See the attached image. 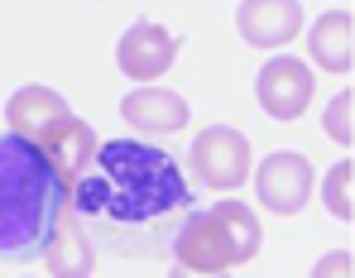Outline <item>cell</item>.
Wrapping results in <instances>:
<instances>
[{"mask_svg":"<svg viewBox=\"0 0 355 278\" xmlns=\"http://www.w3.org/2000/svg\"><path fill=\"white\" fill-rule=\"evenodd\" d=\"M67 202L92 250L149 259L173 245L182 216L192 211V187L164 149L144 139H106L72 182Z\"/></svg>","mask_w":355,"mask_h":278,"instance_id":"obj_1","label":"cell"},{"mask_svg":"<svg viewBox=\"0 0 355 278\" xmlns=\"http://www.w3.org/2000/svg\"><path fill=\"white\" fill-rule=\"evenodd\" d=\"M62 216H67V182L29 139L0 134V259L5 264L39 259Z\"/></svg>","mask_w":355,"mask_h":278,"instance_id":"obj_2","label":"cell"},{"mask_svg":"<svg viewBox=\"0 0 355 278\" xmlns=\"http://www.w3.org/2000/svg\"><path fill=\"white\" fill-rule=\"evenodd\" d=\"M187 168L202 187H216V192H231L240 182H250L254 159H250V139L240 134L236 125H207L197 139H192V154Z\"/></svg>","mask_w":355,"mask_h":278,"instance_id":"obj_3","label":"cell"},{"mask_svg":"<svg viewBox=\"0 0 355 278\" xmlns=\"http://www.w3.org/2000/svg\"><path fill=\"white\" fill-rule=\"evenodd\" d=\"M250 182L259 192V207H269L274 216H297L312 197V164L293 149H279L259 159V173H250Z\"/></svg>","mask_w":355,"mask_h":278,"instance_id":"obj_4","label":"cell"},{"mask_svg":"<svg viewBox=\"0 0 355 278\" xmlns=\"http://www.w3.org/2000/svg\"><path fill=\"white\" fill-rule=\"evenodd\" d=\"M173 58H178V39L164 24H154V19H135L116 44L120 72H125L130 82H139V87H154V82L173 67Z\"/></svg>","mask_w":355,"mask_h":278,"instance_id":"obj_5","label":"cell"},{"mask_svg":"<svg viewBox=\"0 0 355 278\" xmlns=\"http://www.w3.org/2000/svg\"><path fill=\"white\" fill-rule=\"evenodd\" d=\"M254 96H259L264 115L297 120V115L307 111V101H312V67L297 62V58H284V53L269 58L259 67V77H254Z\"/></svg>","mask_w":355,"mask_h":278,"instance_id":"obj_6","label":"cell"},{"mask_svg":"<svg viewBox=\"0 0 355 278\" xmlns=\"http://www.w3.org/2000/svg\"><path fill=\"white\" fill-rule=\"evenodd\" d=\"M173 250L182 269H202V274L236 269V245H231V235L221 230V221L211 211H187L173 235Z\"/></svg>","mask_w":355,"mask_h":278,"instance_id":"obj_7","label":"cell"},{"mask_svg":"<svg viewBox=\"0 0 355 278\" xmlns=\"http://www.w3.org/2000/svg\"><path fill=\"white\" fill-rule=\"evenodd\" d=\"M96 130L87 125V120H77V115H62V120H53L39 139H34V149L49 159V168L58 173L62 182H67V192H72V182L82 177V168L92 164V154H96Z\"/></svg>","mask_w":355,"mask_h":278,"instance_id":"obj_8","label":"cell"},{"mask_svg":"<svg viewBox=\"0 0 355 278\" xmlns=\"http://www.w3.org/2000/svg\"><path fill=\"white\" fill-rule=\"evenodd\" d=\"M240 39L254 49H284L302 29V5L297 0H240L236 10Z\"/></svg>","mask_w":355,"mask_h":278,"instance_id":"obj_9","label":"cell"},{"mask_svg":"<svg viewBox=\"0 0 355 278\" xmlns=\"http://www.w3.org/2000/svg\"><path fill=\"white\" fill-rule=\"evenodd\" d=\"M120 115L139 134H173V130H182L192 120V106L178 92H168V87H135L120 101Z\"/></svg>","mask_w":355,"mask_h":278,"instance_id":"obj_10","label":"cell"},{"mask_svg":"<svg viewBox=\"0 0 355 278\" xmlns=\"http://www.w3.org/2000/svg\"><path fill=\"white\" fill-rule=\"evenodd\" d=\"M307 58L327 72H351L355 67V19L351 10H327L312 29H307Z\"/></svg>","mask_w":355,"mask_h":278,"instance_id":"obj_11","label":"cell"},{"mask_svg":"<svg viewBox=\"0 0 355 278\" xmlns=\"http://www.w3.org/2000/svg\"><path fill=\"white\" fill-rule=\"evenodd\" d=\"M67 111V101H62L53 87H19L10 101H5V125H10V134H19V139H39L53 120H62Z\"/></svg>","mask_w":355,"mask_h":278,"instance_id":"obj_12","label":"cell"},{"mask_svg":"<svg viewBox=\"0 0 355 278\" xmlns=\"http://www.w3.org/2000/svg\"><path fill=\"white\" fill-rule=\"evenodd\" d=\"M39 259L49 264L53 278H92V269H96V250H92V240L82 235V225L72 221V216H62L53 225V235H49V245H44Z\"/></svg>","mask_w":355,"mask_h":278,"instance_id":"obj_13","label":"cell"},{"mask_svg":"<svg viewBox=\"0 0 355 278\" xmlns=\"http://www.w3.org/2000/svg\"><path fill=\"white\" fill-rule=\"evenodd\" d=\"M211 216H216L221 230L231 235V245H236V264H250V259L259 254V245H264L259 216H254L245 202H221V207H211Z\"/></svg>","mask_w":355,"mask_h":278,"instance_id":"obj_14","label":"cell"},{"mask_svg":"<svg viewBox=\"0 0 355 278\" xmlns=\"http://www.w3.org/2000/svg\"><path fill=\"white\" fill-rule=\"evenodd\" d=\"M351 187H355V164H351V159H341V164L322 177V202H327V211H331L336 221H355Z\"/></svg>","mask_w":355,"mask_h":278,"instance_id":"obj_15","label":"cell"},{"mask_svg":"<svg viewBox=\"0 0 355 278\" xmlns=\"http://www.w3.org/2000/svg\"><path fill=\"white\" fill-rule=\"evenodd\" d=\"M322 125H327V134H331L336 144H355V92H341V96L327 106Z\"/></svg>","mask_w":355,"mask_h":278,"instance_id":"obj_16","label":"cell"},{"mask_svg":"<svg viewBox=\"0 0 355 278\" xmlns=\"http://www.w3.org/2000/svg\"><path fill=\"white\" fill-rule=\"evenodd\" d=\"M312 278H355V254L351 250H331L312 264Z\"/></svg>","mask_w":355,"mask_h":278,"instance_id":"obj_17","label":"cell"},{"mask_svg":"<svg viewBox=\"0 0 355 278\" xmlns=\"http://www.w3.org/2000/svg\"><path fill=\"white\" fill-rule=\"evenodd\" d=\"M168 278H231V269H221V274H202V269H182V264H173Z\"/></svg>","mask_w":355,"mask_h":278,"instance_id":"obj_18","label":"cell"}]
</instances>
